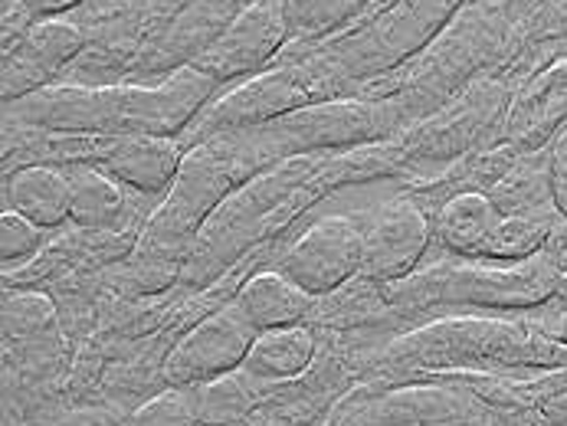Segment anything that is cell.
Returning a JSON list of instances; mask_svg holds the SVG:
<instances>
[{"label":"cell","instance_id":"6da1fadb","mask_svg":"<svg viewBox=\"0 0 567 426\" xmlns=\"http://www.w3.org/2000/svg\"><path fill=\"white\" fill-rule=\"evenodd\" d=\"M217 80L194 63L158 85H47L10 102L13 122L80 135H177L214 95Z\"/></svg>","mask_w":567,"mask_h":426},{"label":"cell","instance_id":"7a4b0ae2","mask_svg":"<svg viewBox=\"0 0 567 426\" xmlns=\"http://www.w3.org/2000/svg\"><path fill=\"white\" fill-rule=\"evenodd\" d=\"M391 357L401 364L460 367L473 374H518L567 367V341L532 319H453L394 341Z\"/></svg>","mask_w":567,"mask_h":426},{"label":"cell","instance_id":"3957f363","mask_svg":"<svg viewBox=\"0 0 567 426\" xmlns=\"http://www.w3.org/2000/svg\"><path fill=\"white\" fill-rule=\"evenodd\" d=\"M394 125L398 112L384 102H316L244 132L272 165L319 148L361 145L388 135Z\"/></svg>","mask_w":567,"mask_h":426},{"label":"cell","instance_id":"277c9868","mask_svg":"<svg viewBox=\"0 0 567 426\" xmlns=\"http://www.w3.org/2000/svg\"><path fill=\"white\" fill-rule=\"evenodd\" d=\"M565 285L567 276L542 250L518 262H443L433 272V299L488 309H538L555 302L565 292Z\"/></svg>","mask_w":567,"mask_h":426},{"label":"cell","instance_id":"5b68a950","mask_svg":"<svg viewBox=\"0 0 567 426\" xmlns=\"http://www.w3.org/2000/svg\"><path fill=\"white\" fill-rule=\"evenodd\" d=\"M256 335L259 332L249 325L240 305L227 302L174 341L162 364V381L167 387H194L240 371Z\"/></svg>","mask_w":567,"mask_h":426},{"label":"cell","instance_id":"8992f818","mask_svg":"<svg viewBox=\"0 0 567 426\" xmlns=\"http://www.w3.org/2000/svg\"><path fill=\"white\" fill-rule=\"evenodd\" d=\"M364 266V227L344 214L319 217L306 227L279 259V269L309 295L324 299L344 282L361 276Z\"/></svg>","mask_w":567,"mask_h":426},{"label":"cell","instance_id":"52a82bcc","mask_svg":"<svg viewBox=\"0 0 567 426\" xmlns=\"http://www.w3.org/2000/svg\"><path fill=\"white\" fill-rule=\"evenodd\" d=\"M322 92V80H316L302 66H282L272 73H262L249 83L230 89L224 98H217L214 108L197 122V132L204 138L220 135V132H244L259 128L272 118H282L296 108L316 105Z\"/></svg>","mask_w":567,"mask_h":426},{"label":"cell","instance_id":"ba28073f","mask_svg":"<svg viewBox=\"0 0 567 426\" xmlns=\"http://www.w3.org/2000/svg\"><path fill=\"white\" fill-rule=\"evenodd\" d=\"M286 37H292L286 23V3L256 0L227 23V30L194 60V66L210 73L217 83H227L262 70Z\"/></svg>","mask_w":567,"mask_h":426},{"label":"cell","instance_id":"9c48e42d","mask_svg":"<svg viewBox=\"0 0 567 426\" xmlns=\"http://www.w3.org/2000/svg\"><path fill=\"white\" fill-rule=\"evenodd\" d=\"M430 217L413 197L384 200L371 224L364 227V266L361 276L371 282H398L406 279L430 250Z\"/></svg>","mask_w":567,"mask_h":426},{"label":"cell","instance_id":"30bf717a","mask_svg":"<svg viewBox=\"0 0 567 426\" xmlns=\"http://www.w3.org/2000/svg\"><path fill=\"white\" fill-rule=\"evenodd\" d=\"M82 46V30L63 17L33 23L30 30L17 33L3 56V102L10 105L47 89L73 56H80Z\"/></svg>","mask_w":567,"mask_h":426},{"label":"cell","instance_id":"8fae6325","mask_svg":"<svg viewBox=\"0 0 567 426\" xmlns=\"http://www.w3.org/2000/svg\"><path fill=\"white\" fill-rule=\"evenodd\" d=\"M460 0H401L394 10H388L364 37H358L344 60L354 70H378L404 60L406 53L423 43L456 7Z\"/></svg>","mask_w":567,"mask_h":426},{"label":"cell","instance_id":"7c38bea8","mask_svg":"<svg viewBox=\"0 0 567 426\" xmlns=\"http://www.w3.org/2000/svg\"><path fill=\"white\" fill-rule=\"evenodd\" d=\"M567 125V56L532 76L505 118V142L515 152H545Z\"/></svg>","mask_w":567,"mask_h":426},{"label":"cell","instance_id":"4fadbf2b","mask_svg":"<svg viewBox=\"0 0 567 426\" xmlns=\"http://www.w3.org/2000/svg\"><path fill=\"white\" fill-rule=\"evenodd\" d=\"M184 155L187 152L174 135H112V145L95 168L138 194H164L171 190Z\"/></svg>","mask_w":567,"mask_h":426},{"label":"cell","instance_id":"5bb4252c","mask_svg":"<svg viewBox=\"0 0 567 426\" xmlns=\"http://www.w3.org/2000/svg\"><path fill=\"white\" fill-rule=\"evenodd\" d=\"M3 207L23 214L43 230H56L73 217V180L60 165H20L3 180Z\"/></svg>","mask_w":567,"mask_h":426},{"label":"cell","instance_id":"9a60e30c","mask_svg":"<svg viewBox=\"0 0 567 426\" xmlns=\"http://www.w3.org/2000/svg\"><path fill=\"white\" fill-rule=\"evenodd\" d=\"M234 302L256 332L302 325V319H309L316 309V295L296 285L282 269H262L249 276Z\"/></svg>","mask_w":567,"mask_h":426},{"label":"cell","instance_id":"2e32d148","mask_svg":"<svg viewBox=\"0 0 567 426\" xmlns=\"http://www.w3.org/2000/svg\"><path fill=\"white\" fill-rule=\"evenodd\" d=\"M502 220L498 204L486 190H460L443 200L433 220L436 240L460 259H486V247Z\"/></svg>","mask_w":567,"mask_h":426},{"label":"cell","instance_id":"e0dca14e","mask_svg":"<svg viewBox=\"0 0 567 426\" xmlns=\"http://www.w3.org/2000/svg\"><path fill=\"white\" fill-rule=\"evenodd\" d=\"M316 354H319V341L309 325L266 329L252 341L244 371L259 384H286L312 371Z\"/></svg>","mask_w":567,"mask_h":426},{"label":"cell","instance_id":"ac0fdd59","mask_svg":"<svg viewBox=\"0 0 567 426\" xmlns=\"http://www.w3.org/2000/svg\"><path fill=\"white\" fill-rule=\"evenodd\" d=\"M73 224L82 230H118L128 217V194L112 174L95 165H73Z\"/></svg>","mask_w":567,"mask_h":426},{"label":"cell","instance_id":"d6986e66","mask_svg":"<svg viewBox=\"0 0 567 426\" xmlns=\"http://www.w3.org/2000/svg\"><path fill=\"white\" fill-rule=\"evenodd\" d=\"M256 387H259V381H252L240 367L224 377L184 387V394H187L194 420L200 426H237L249 420L256 401L262 397Z\"/></svg>","mask_w":567,"mask_h":426},{"label":"cell","instance_id":"ffe728a7","mask_svg":"<svg viewBox=\"0 0 567 426\" xmlns=\"http://www.w3.org/2000/svg\"><path fill=\"white\" fill-rule=\"evenodd\" d=\"M3 339L17 347H30L37 361H50L40 354V344H60V312L56 302L40 289H13L3 295Z\"/></svg>","mask_w":567,"mask_h":426},{"label":"cell","instance_id":"44dd1931","mask_svg":"<svg viewBox=\"0 0 567 426\" xmlns=\"http://www.w3.org/2000/svg\"><path fill=\"white\" fill-rule=\"evenodd\" d=\"M558 214H502L492 240L486 247V259L498 262H518L528 259L545 247L548 227Z\"/></svg>","mask_w":567,"mask_h":426},{"label":"cell","instance_id":"7402d4cb","mask_svg":"<svg viewBox=\"0 0 567 426\" xmlns=\"http://www.w3.org/2000/svg\"><path fill=\"white\" fill-rule=\"evenodd\" d=\"M368 0H286L289 33L299 40H319L354 17Z\"/></svg>","mask_w":567,"mask_h":426},{"label":"cell","instance_id":"603a6c76","mask_svg":"<svg viewBox=\"0 0 567 426\" xmlns=\"http://www.w3.org/2000/svg\"><path fill=\"white\" fill-rule=\"evenodd\" d=\"M47 247V230L33 220H27L23 214L3 207L0 214V259L7 269H17L20 262L33 259Z\"/></svg>","mask_w":567,"mask_h":426},{"label":"cell","instance_id":"cb8c5ba5","mask_svg":"<svg viewBox=\"0 0 567 426\" xmlns=\"http://www.w3.org/2000/svg\"><path fill=\"white\" fill-rule=\"evenodd\" d=\"M125 426H200L190 414L184 387H171L155 394L145 407H138Z\"/></svg>","mask_w":567,"mask_h":426},{"label":"cell","instance_id":"d4e9b609","mask_svg":"<svg viewBox=\"0 0 567 426\" xmlns=\"http://www.w3.org/2000/svg\"><path fill=\"white\" fill-rule=\"evenodd\" d=\"M85 0H3V30L7 33H23L33 23L56 20L66 10H76Z\"/></svg>","mask_w":567,"mask_h":426},{"label":"cell","instance_id":"484cf974","mask_svg":"<svg viewBox=\"0 0 567 426\" xmlns=\"http://www.w3.org/2000/svg\"><path fill=\"white\" fill-rule=\"evenodd\" d=\"M548 170H551V197L558 214L567 217V125L548 148Z\"/></svg>","mask_w":567,"mask_h":426},{"label":"cell","instance_id":"4316f807","mask_svg":"<svg viewBox=\"0 0 567 426\" xmlns=\"http://www.w3.org/2000/svg\"><path fill=\"white\" fill-rule=\"evenodd\" d=\"M542 253L548 256V259H551V262H555V266H558V269L567 276V217H561V214L551 220Z\"/></svg>","mask_w":567,"mask_h":426},{"label":"cell","instance_id":"83f0119b","mask_svg":"<svg viewBox=\"0 0 567 426\" xmlns=\"http://www.w3.org/2000/svg\"><path fill=\"white\" fill-rule=\"evenodd\" d=\"M561 295H567V285H565V292H561Z\"/></svg>","mask_w":567,"mask_h":426}]
</instances>
